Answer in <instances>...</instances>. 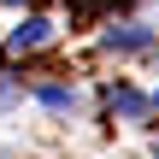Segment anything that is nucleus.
<instances>
[{"label":"nucleus","instance_id":"nucleus-4","mask_svg":"<svg viewBox=\"0 0 159 159\" xmlns=\"http://www.w3.org/2000/svg\"><path fill=\"white\" fill-rule=\"evenodd\" d=\"M148 106H153V100H142L136 89H112V112H124L130 124H148Z\"/></svg>","mask_w":159,"mask_h":159},{"label":"nucleus","instance_id":"nucleus-3","mask_svg":"<svg viewBox=\"0 0 159 159\" xmlns=\"http://www.w3.org/2000/svg\"><path fill=\"white\" fill-rule=\"evenodd\" d=\"M35 100H41L53 118H71V112L83 106V94H77V89H65V83H41V89H35Z\"/></svg>","mask_w":159,"mask_h":159},{"label":"nucleus","instance_id":"nucleus-2","mask_svg":"<svg viewBox=\"0 0 159 159\" xmlns=\"http://www.w3.org/2000/svg\"><path fill=\"white\" fill-rule=\"evenodd\" d=\"M100 47H106V53H142V47H153V30H148V24H112V30L100 35Z\"/></svg>","mask_w":159,"mask_h":159},{"label":"nucleus","instance_id":"nucleus-5","mask_svg":"<svg viewBox=\"0 0 159 159\" xmlns=\"http://www.w3.org/2000/svg\"><path fill=\"white\" fill-rule=\"evenodd\" d=\"M0 6H35V0H0Z\"/></svg>","mask_w":159,"mask_h":159},{"label":"nucleus","instance_id":"nucleus-7","mask_svg":"<svg viewBox=\"0 0 159 159\" xmlns=\"http://www.w3.org/2000/svg\"><path fill=\"white\" fill-rule=\"evenodd\" d=\"M153 159H159V153H153Z\"/></svg>","mask_w":159,"mask_h":159},{"label":"nucleus","instance_id":"nucleus-1","mask_svg":"<svg viewBox=\"0 0 159 159\" xmlns=\"http://www.w3.org/2000/svg\"><path fill=\"white\" fill-rule=\"evenodd\" d=\"M47 41H53V18H41V12L35 18H18V30L6 35L12 53H30V47H47Z\"/></svg>","mask_w":159,"mask_h":159},{"label":"nucleus","instance_id":"nucleus-6","mask_svg":"<svg viewBox=\"0 0 159 159\" xmlns=\"http://www.w3.org/2000/svg\"><path fill=\"white\" fill-rule=\"evenodd\" d=\"M153 106H159V89H153Z\"/></svg>","mask_w":159,"mask_h":159}]
</instances>
